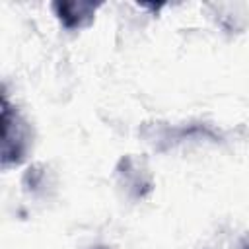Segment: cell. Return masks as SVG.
<instances>
[{"label":"cell","mask_w":249,"mask_h":249,"mask_svg":"<svg viewBox=\"0 0 249 249\" xmlns=\"http://www.w3.org/2000/svg\"><path fill=\"white\" fill-rule=\"evenodd\" d=\"M29 152L27 123L10 107L6 95L2 97V167L18 165Z\"/></svg>","instance_id":"1"},{"label":"cell","mask_w":249,"mask_h":249,"mask_svg":"<svg viewBox=\"0 0 249 249\" xmlns=\"http://www.w3.org/2000/svg\"><path fill=\"white\" fill-rule=\"evenodd\" d=\"M101 6V2H89V0H56L53 2V12L66 29H82L88 27L93 21L95 10Z\"/></svg>","instance_id":"2"},{"label":"cell","mask_w":249,"mask_h":249,"mask_svg":"<svg viewBox=\"0 0 249 249\" xmlns=\"http://www.w3.org/2000/svg\"><path fill=\"white\" fill-rule=\"evenodd\" d=\"M241 249H249V241H245V243H243V247H241Z\"/></svg>","instance_id":"3"},{"label":"cell","mask_w":249,"mask_h":249,"mask_svg":"<svg viewBox=\"0 0 249 249\" xmlns=\"http://www.w3.org/2000/svg\"><path fill=\"white\" fill-rule=\"evenodd\" d=\"M97 249H105V247H97Z\"/></svg>","instance_id":"4"}]
</instances>
